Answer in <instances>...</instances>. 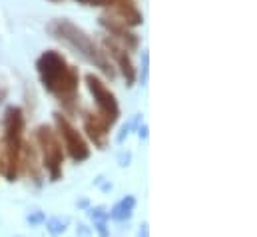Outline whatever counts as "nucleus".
I'll use <instances>...</instances> for the list:
<instances>
[{
  "label": "nucleus",
  "mask_w": 257,
  "mask_h": 237,
  "mask_svg": "<svg viewBox=\"0 0 257 237\" xmlns=\"http://www.w3.org/2000/svg\"><path fill=\"white\" fill-rule=\"evenodd\" d=\"M86 84L90 94L94 96V102L98 106V118L102 120L108 128H112L118 118H120V104L114 96V92H110V88L94 74H86Z\"/></svg>",
  "instance_id": "obj_5"
},
{
  "label": "nucleus",
  "mask_w": 257,
  "mask_h": 237,
  "mask_svg": "<svg viewBox=\"0 0 257 237\" xmlns=\"http://www.w3.org/2000/svg\"><path fill=\"white\" fill-rule=\"evenodd\" d=\"M150 233H148V223H144L142 225V229H140V237H148Z\"/></svg>",
  "instance_id": "obj_20"
},
{
  "label": "nucleus",
  "mask_w": 257,
  "mask_h": 237,
  "mask_svg": "<svg viewBox=\"0 0 257 237\" xmlns=\"http://www.w3.org/2000/svg\"><path fill=\"white\" fill-rule=\"evenodd\" d=\"M140 120H142V116L138 114V116H134V118L130 120L128 124L122 128V132H120V134H118V138H116V142H118V144H124V140L130 136V130H132L134 126H138V124H140Z\"/></svg>",
  "instance_id": "obj_13"
},
{
  "label": "nucleus",
  "mask_w": 257,
  "mask_h": 237,
  "mask_svg": "<svg viewBox=\"0 0 257 237\" xmlns=\"http://www.w3.org/2000/svg\"><path fill=\"white\" fill-rule=\"evenodd\" d=\"M36 68H38L42 86L68 112H74L78 102V84H80L78 68L70 66L64 56L56 50H46L36 60Z\"/></svg>",
  "instance_id": "obj_1"
},
{
  "label": "nucleus",
  "mask_w": 257,
  "mask_h": 237,
  "mask_svg": "<svg viewBox=\"0 0 257 237\" xmlns=\"http://www.w3.org/2000/svg\"><path fill=\"white\" fill-rule=\"evenodd\" d=\"M48 32H50L54 38L66 42V44H68L70 48H74L76 52H80L84 58L88 60L90 64H94V66H96L104 76H108L110 80L116 76L112 62L106 58V54L98 48V44H96L82 28H78L74 22H70L68 18L52 20V22L48 24Z\"/></svg>",
  "instance_id": "obj_2"
},
{
  "label": "nucleus",
  "mask_w": 257,
  "mask_h": 237,
  "mask_svg": "<svg viewBox=\"0 0 257 237\" xmlns=\"http://www.w3.org/2000/svg\"><path fill=\"white\" fill-rule=\"evenodd\" d=\"M80 4H86V6H106V8H112L118 0H76Z\"/></svg>",
  "instance_id": "obj_15"
},
{
  "label": "nucleus",
  "mask_w": 257,
  "mask_h": 237,
  "mask_svg": "<svg viewBox=\"0 0 257 237\" xmlns=\"http://www.w3.org/2000/svg\"><path fill=\"white\" fill-rule=\"evenodd\" d=\"M84 130H86V134L90 136V140H92L100 150H104V148H106L110 128H108L102 120L98 118L96 114H88V116L84 118Z\"/></svg>",
  "instance_id": "obj_10"
},
{
  "label": "nucleus",
  "mask_w": 257,
  "mask_h": 237,
  "mask_svg": "<svg viewBox=\"0 0 257 237\" xmlns=\"http://www.w3.org/2000/svg\"><path fill=\"white\" fill-rule=\"evenodd\" d=\"M54 2H58V0H54Z\"/></svg>",
  "instance_id": "obj_21"
},
{
  "label": "nucleus",
  "mask_w": 257,
  "mask_h": 237,
  "mask_svg": "<svg viewBox=\"0 0 257 237\" xmlns=\"http://www.w3.org/2000/svg\"><path fill=\"white\" fill-rule=\"evenodd\" d=\"M22 134H24V112L18 106H10L4 112V156L2 174L8 181H14L20 166L22 154Z\"/></svg>",
  "instance_id": "obj_3"
},
{
  "label": "nucleus",
  "mask_w": 257,
  "mask_h": 237,
  "mask_svg": "<svg viewBox=\"0 0 257 237\" xmlns=\"http://www.w3.org/2000/svg\"><path fill=\"white\" fill-rule=\"evenodd\" d=\"M140 138H148V126H140Z\"/></svg>",
  "instance_id": "obj_19"
},
{
  "label": "nucleus",
  "mask_w": 257,
  "mask_h": 237,
  "mask_svg": "<svg viewBox=\"0 0 257 237\" xmlns=\"http://www.w3.org/2000/svg\"><path fill=\"white\" fill-rule=\"evenodd\" d=\"M56 120V126H58V134L62 136V142H64V148L68 150L70 158L74 162H84L90 158V148L88 144L84 142V138L80 136V132L68 122V118H64L62 114H54Z\"/></svg>",
  "instance_id": "obj_6"
},
{
  "label": "nucleus",
  "mask_w": 257,
  "mask_h": 237,
  "mask_svg": "<svg viewBox=\"0 0 257 237\" xmlns=\"http://www.w3.org/2000/svg\"><path fill=\"white\" fill-rule=\"evenodd\" d=\"M100 24H102L112 36H116L118 40H122V42L126 44V50H136V48L140 46V38H138L134 32H130L128 26L122 24L120 20H116V18H112V16H102V18H100Z\"/></svg>",
  "instance_id": "obj_8"
},
{
  "label": "nucleus",
  "mask_w": 257,
  "mask_h": 237,
  "mask_svg": "<svg viewBox=\"0 0 257 237\" xmlns=\"http://www.w3.org/2000/svg\"><path fill=\"white\" fill-rule=\"evenodd\" d=\"M76 235L78 237H92V231H90V227H86V225H78L76 227Z\"/></svg>",
  "instance_id": "obj_17"
},
{
  "label": "nucleus",
  "mask_w": 257,
  "mask_h": 237,
  "mask_svg": "<svg viewBox=\"0 0 257 237\" xmlns=\"http://www.w3.org/2000/svg\"><path fill=\"white\" fill-rule=\"evenodd\" d=\"M112 18H116V20H120L122 24H126V26H140L142 22H144V16H142V12L132 4L128 0H118L114 6H112Z\"/></svg>",
  "instance_id": "obj_9"
},
{
  "label": "nucleus",
  "mask_w": 257,
  "mask_h": 237,
  "mask_svg": "<svg viewBox=\"0 0 257 237\" xmlns=\"http://www.w3.org/2000/svg\"><path fill=\"white\" fill-rule=\"evenodd\" d=\"M88 215L94 219V221H104V219H108V211H106V207H94V209H90L88 211Z\"/></svg>",
  "instance_id": "obj_14"
},
{
  "label": "nucleus",
  "mask_w": 257,
  "mask_h": 237,
  "mask_svg": "<svg viewBox=\"0 0 257 237\" xmlns=\"http://www.w3.org/2000/svg\"><path fill=\"white\" fill-rule=\"evenodd\" d=\"M134 207H136V197H134V195H126L122 201H118V203L112 207V211H108V217L118 219V221H124V219L132 217Z\"/></svg>",
  "instance_id": "obj_11"
},
{
  "label": "nucleus",
  "mask_w": 257,
  "mask_h": 237,
  "mask_svg": "<svg viewBox=\"0 0 257 237\" xmlns=\"http://www.w3.org/2000/svg\"><path fill=\"white\" fill-rule=\"evenodd\" d=\"M104 48H106V52H108L112 58L116 60V64H118V68H120V72H122V76H124V80H126V86H134L138 72H136V68H134V62L130 58L128 50H126L124 46H120L114 38H104Z\"/></svg>",
  "instance_id": "obj_7"
},
{
  "label": "nucleus",
  "mask_w": 257,
  "mask_h": 237,
  "mask_svg": "<svg viewBox=\"0 0 257 237\" xmlns=\"http://www.w3.org/2000/svg\"><path fill=\"white\" fill-rule=\"evenodd\" d=\"M28 221H30L32 225H36V223L44 221V213H40V211H34L32 215H28Z\"/></svg>",
  "instance_id": "obj_18"
},
{
  "label": "nucleus",
  "mask_w": 257,
  "mask_h": 237,
  "mask_svg": "<svg viewBox=\"0 0 257 237\" xmlns=\"http://www.w3.org/2000/svg\"><path fill=\"white\" fill-rule=\"evenodd\" d=\"M36 142L42 150V160L44 168L52 181H58L62 178V164H64V154H62V144L58 142L56 132L50 126H40L36 130Z\"/></svg>",
  "instance_id": "obj_4"
},
{
  "label": "nucleus",
  "mask_w": 257,
  "mask_h": 237,
  "mask_svg": "<svg viewBox=\"0 0 257 237\" xmlns=\"http://www.w3.org/2000/svg\"><path fill=\"white\" fill-rule=\"evenodd\" d=\"M66 225H68V219H60V217H52L46 221V227L52 235H60L66 231Z\"/></svg>",
  "instance_id": "obj_12"
},
{
  "label": "nucleus",
  "mask_w": 257,
  "mask_h": 237,
  "mask_svg": "<svg viewBox=\"0 0 257 237\" xmlns=\"http://www.w3.org/2000/svg\"><path fill=\"white\" fill-rule=\"evenodd\" d=\"M148 64H150V54L144 50V54H142V84L148 82Z\"/></svg>",
  "instance_id": "obj_16"
}]
</instances>
